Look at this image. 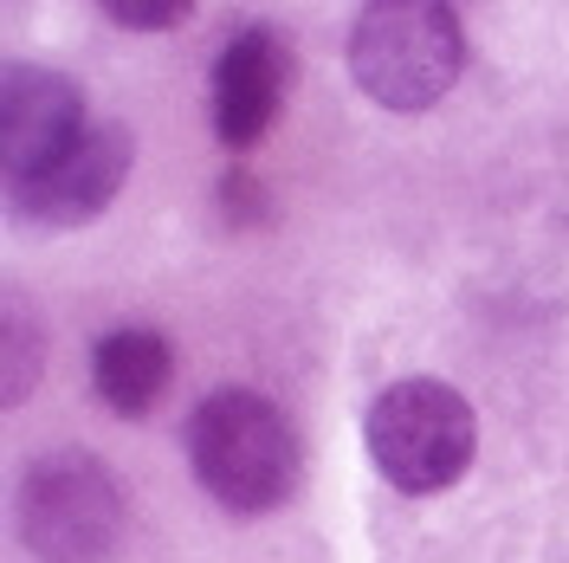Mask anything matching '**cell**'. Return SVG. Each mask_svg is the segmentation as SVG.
I'll list each match as a JSON object with an SVG mask.
<instances>
[{"label":"cell","instance_id":"1","mask_svg":"<svg viewBox=\"0 0 569 563\" xmlns=\"http://www.w3.org/2000/svg\"><path fill=\"white\" fill-rule=\"evenodd\" d=\"M188 460H194V480L240 518L272 512L298 480L291 422L259 388H213L188 415Z\"/></svg>","mask_w":569,"mask_h":563},{"label":"cell","instance_id":"6","mask_svg":"<svg viewBox=\"0 0 569 563\" xmlns=\"http://www.w3.org/2000/svg\"><path fill=\"white\" fill-rule=\"evenodd\" d=\"M130 162H137V137L123 124H91L52 169H39L33 181H20L7 195H13V208L33 214V220L78 227V220H91V214L110 208V195L123 188Z\"/></svg>","mask_w":569,"mask_h":563},{"label":"cell","instance_id":"4","mask_svg":"<svg viewBox=\"0 0 569 563\" xmlns=\"http://www.w3.org/2000/svg\"><path fill=\"white\" fill-rule=\"evenodd\" d=\"M123 531L117 480L91 454H46L20 486V537L39 563H104Z\"/></svg>","mask_w":569,"mask_h":563},{"label":"cell","instance_id":"3","mask_svg":"<svg viewBox=\"0 0 569 563\" xmlns=\"http://www.w3.org/2000/svg\"><path fill=\"white\" fill-rule=\"evenodd\" d=\"M369 460L376 473L401 486V493H447L472 466V408L453 383H433V376H408V383H389L376 402H369Z\"/></svg>","mask_w":569,"mask_h":563},{"label":"cell","instance_id":"10","mask_svg":"<svg viewBox=\"0 0 569 563\" xmlns=\"http://www.w3.org/2000/svg\"><path fill=\"white\" fill-rule=\"evenodd\" d=\"M39 344H27V356H20V312H7V402H20L27 388H33L39 376Z\"/></svg>","mask_w":569,"mask_h":563},{"label":"cell","instance_id":"2","mask_svg":"<svg viewBox=\"0 0 569 563\" xmlns=\"http://www.w3.org/2000/svg\"><path fill=\"white\" fill-rule=\"evenodd\" d=\"M466 66L460 13L447 0H369L350 33L356 85L382 110H427Z\"/></svg>","mask_w":569,"mask_h":563},{"label":"cell","instance_id":"8","mask_svg":"<svg viewBox=\"0 0 569 563\" xmlns=\"http://www.w3.org/2000/svg\"><path fill=\"white\" fill-rule=\"evenodd\" d=\"M91 376L117 415H149V402L169 388V344L156 330H110L98 344Z\"/></svg>","mask_w":569,"mask_h":563},{"label":"cell","instance_id":"7","mask_svg":"<svg viewBox=\"0 0 569 563\" xmlns=\"http://www.w3.org/2000/svg\"><path fill=\"white\" fill-rule=\"evenodd\" d=\"M284 78H291L284 39L272 27H247L220 52V66H213V137L227 142V149L259 142L284 98Z\"/></svg>","mask_w":569,"mask_h":563},{"label":"cell","instance_id":"9","mask_svg":"<svg viewBox=\"0 0 569 563\" xmlns=\"http://www.w3.org/2000/svg\"><path fill=\"white\" fill-rule=\"evenodd\" d=\"M117 27H137V33H162V27H176L181 13L194 7V0H98Z\"/></svg>","mask_w":569,"mask_h":563},{"label":"cell","instance_id":"5","mask_svg":"<svg viewBox=\"0 0 569 563\" xmlns=\"http://www.w3.org/2000/svg\"><path fill=\"white\" fill-rule=\"evenodd\" d=\"M84 130H91L84 124V91L66 71L7 66V78H0V169H7V188L52 169Z\"/></svg>","mask_w":569,"mask_h":563}]
</instances>
